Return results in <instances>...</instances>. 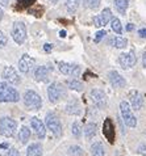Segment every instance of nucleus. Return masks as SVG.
I'll use <instances>...</instances> for the list:
<instances>
[{
    "label": "nucleus",
    "instance_id": "cd10ccee",
    "mask_svg": "<svg viewBox=\"0 0 146 156\" xmlns=\"http://www.w3.org/2000/svg\"><path fill=\"white\" fill-rule=\"evenodd\" d=\"M112 43H113V46L116 47V49H124V47H126L128 41H126V38H122V37L117 36L112 40Z\"/></svg>",
    "mask_w": 146,
    "mask_h": 156
},
{
    "label": "nucleus",
    "instance_id": "c9c22d12",
    "mask_svg": "<svg viewBox=\"0 0 146 156\" xmlns=\"http://www.w3.org/2000/svg\"><path fill=\"white\" fill-rule=\"evenodd\" d=\"M7 156H20V152H19V150H16L15 147H12V148H9V151H8Z\"/></svg>",
    "mask_w": 146,
    "mask_h": 156
},
{
    "label": "nucleus",
    "instance_id": "412c9836",
    "mask_svg": "<svg viewBox=\"0 0 146 156\" xmlns=\"http://www.w3.org/2000/svg\"><path fill=\"white\" fill-rule=\"evenodd\" d=\"M96 123L95 122H89L87 123V126L84 127V136L87 138V139H91L96 135Z\"/></svg>",
    "mask_w": 146,
    "mask_h": 156
},
{
    "label": "nucleus",
    "instance_id": "4468645a",
    "mask_svg": "<svg viewBox=\"0 0 146 156\" xmlns=\"http://www.w3.org/2000/svg\"><path fill=\"white\" fill-rule=\"evenodd\" d=\"M31 125H32V129L34 130V133H36V135L40 138V139H44V138L46 136V127L44 122L37 118V117H33V118L31 119Z\"/></svg>",
    "mask_w": 146,
    "mask_h": 156
},
{
    "label": "nucleus",
    "instance_id": "4be33fe9",
    "mask_svg": "<svg viewBox=\"0 0 146 156\" xmlns=\"http://www.w3.org/2000/svg\"><path fill=\"white\" fill-rule=\"evenodd\" d=\"M19 139H20V142L23 143V144L28 143V140L31 139V130H29L27 126H23V127L20 129V131H19Z\"/></svg>",
    "mask_w": 146,
    "mask_h": 156
},
{
    "label": "nucleus",
    "instance_id": "bb28decb",
    "mask_svg": "<svg viewBox=\"0 0 146 156\" xmlns=\"http://www.w3.org/2000/svg\"><path fill=\"white\" fill-rule=\"evenodd\" d=\"M66 84H67V87H68L70 89L76 90V92H82V90H83V84H82L80 81H78L76 79L67 80V81H66Z\"/></svg>",
    "mask_w": 146,
    "mask_h": 156
},
{
    "label": "nucleus",
    "instance_id": "e433bc0d",
    "mask_svg": "<svg viewBox=\"0 0 146 156\" xmlns=\"http://www.w3.org/2000/svg\"><path fill=\"white\" fill-rule=\"evenodd\" d=\"M138 36H140L141 38H144V40H146V29H145V28L138 30Z\"/></svg>",
    "mask_w": 146,
    "mask_h": 156
},
{
    "label": "nucleus",
    "instance_id": "423d86ee",
    "mask_svg": "<svg viewBox=\"0 0 146 156\" xmlns=\"http://www.w3.org/2000/svg\"><path fill=\"white\" fill-rule=\"evenodd\" d=\"M63 94H65V89H63L61 83H51L48 87V97L50 102L57 104L62 98Z\"/></svg>",
    "mask_w": 146,
    "mask_h": 156
},
{
    "label": "nucleus",
    "instance_id": "20e7f679",
    "mask_svg": "<svg viewBox=\"0 0 146 156\" xmlns=\"http://www.w3.org/2000/svg\"><path fill=\"white\" fill-rule=\"evenodd\" d=\"M120 113H121V118L125 122L126 126L129 127H136L137 126V118L133 114V112L130 109L129 104L126 101H121L120 102Z\"/></svg>",
    "mask_w": 146,
    "mask_h": 156
},
{
    "label": "nucleus",
    "instance_id": "58836bf2",
    "mask_svg": "<svg viewBox=\"0 0 146 156\" xmlns=\"http://www.w3.org/2000/svg\"><path fill=\"white\" fill-rule=\"evenodd\" d=\"M8 147H9L8 143H2V144H0V150H5V148H8Z\"/></svg>",
    "mask_w": 146,
    "mask_h": 156
},
{
    "label": "nucleus",
    "instance_id": "b1692460",
    "mask_svg": "<svg viewBox=\"0 0 146 156\" xmlns=\"http://www.w3.org/2000/svg\"><path fill=\"white\" fill-rule=\"evenodd\" d=\"M128 5H129L128 0H115V7H116V9H117L121 15H125V12H126V9H128Z\"/></svg>",
    "mask_w": 146,
    "mask_h": 156
},
{
    "label": "nucleus",
    "instance_id": "72a5a7b5",
    "mask_svg": "<svg viewBox=\"0 0 146 156\" xmlns=\"http://www.w3.org/2000/svg\"><path fill=\"white\" fill-rule=\"evenodd\" d=\"M105 32H104V30H99V32L96 33V36H95V42H100V40H101V38L103 37H105Z\"/></svg>",
    "mask_w": 146,
    "mask_h": 156
},
{
    "label": "nucleus",
    "instance_id": "f3484780",
    "mask_svg": "<svg viewBox=\"0 0 146 156\" xmlns=\"http://www.w3.org/2000/svg\"><path fill=\"white\" fill-rule=\"evenodd\" d=\"M129 97H130L132 108L136 109V110H140L144 105V96L138 92V90H132V92L129 93Z\"/></svg>",
    "mask_w": 146,
    "mask_h": 156
},
{
    "label": "nucleus",
    "instance_id": "ea45409f",
    "mask_svg": "<svg viewBox=\"0 0 146 156\" xmlns=\"http://www.w3.org/2000/svg\"><path fill=\"white\" fill-rule=\"evenodd\" d=\"M8 3H9V0H0V5L7 7V5H8Z\"/></svg>",
    "mask_w": 146,
    "mask_h": 156
},
{
    "label": "nucleus",
    "instance_id": "393cba45",
    "mask_svg": "<svg viewBox=\"0 0 146 156\" xmlns=\"http://www.w3.org/2000/svg\"><path fill=\"white\" fill-rule=\"evenodd\" d=\"M80 5V0H66V8L70 13H75Z\"/></svg>",
    "mask_w": 146,
    "mask_h": 156
},
{
    "label": "nucleus",
    "instance_id": "2eb2a0df",
    "mask_svg": "<svg viewBox=\"0 0 146 156\" xmlns=\"http://www.w3.org/2000/svg\"><path fill=\"white\" fill-rule=\"evenodd\" d=\"M51 70H53L51 67H46V66L37 67L36 71H34V79L37 81H41V83H46V81H49V75Z\"/></svg>",
    "mask_w": 146,
    "mask_h": 156
},
{
    "label": "nucleus",
    "instance_id": "9b49d317",
    "mask_svg": "<svg viewBox=\"0 0 146 156\" xmlns=\"http://www.w3.org/2000/svg\"><path fill=\"white\" fill-rule=\"evenodd\" d=\"M58 68L63 75L67 76H78L80 72V67L72 63H66V62H58Z\"/></svg>",
    "mask_w": 146,
    "mask_h": 156
},
{
    "label": "nucleus",
    "instance_id": "37998d69",
    "mask_svg": "<svg viewBox=\"0 0 146 156\" xmlns=\"http://www.w3.org/2000/svg\"><path fill=\"white\" fill-rule=\"evenodd\" d=\"M59 37H62V38L66 37V32H65V30H61V32H59Z\"/></svg>",
    "mask_w": 146,
    "mask_h": 156
},
{
    "label": "nucleus",
    "instance_id": "c85d7f7f",
    "mask_svg": "<svg viewBox=\"0 0 146 156\" xmlns=\"http://www.w3.org/2000/svg\"><path fill=\"white\" fill-rule=\"evenodd\" d=\"M68 155L71 156H83V150L79 146H71L68 148Z\"/></svg>",
    "mask_w": 146,
    "mask_h": 156
},
{
    "label": "nucleus",
    "instance_id": "1a4fd4ad",
    "mask_svg": "<svg viewBox=\"0 0 146 156\" xmlns=\"http://www.w3.org/2000/svg\"><path fill=\"white\" fill-rule=\"evenodd\" d=\"M111 20H112V12H111L109 8H104L100 15L93 17V25L96 28H103L108 23H111Z\"/></svg>",
    "mask_w": 146,
    "mask_h": 156
},
{
    "label": "nucleus",
    "instance_id": "c03bdc74",
    "mask_svg": "<svg viewBox=\"0 0 146 156\" xmlns=\"http://www.w3.org/2000/svg\"><path fill=\"white\" fill-rule=\"evenodd\" d=\"M3 16H4V12H3V9H2V8H0V20L3 19Z\"/></svg>",
    "mask_w": 146,
    "mask_h": 156
},
{
    "label": "nucleus",
    "instance_id": "dca6fc26",
    "mask_svg": "<svg viewBox=\"0 0 146 156\" xmlns=\"http://www.w3.org/2000/svg\"><path fill=\"white\" fill-rule=\"evenodd\" d=\"M108 79H109V83L112 84V87H115V88H122V87L126 84L125 79H124V77L120 75L117 71H115V70L109 71Z\"/></svg>",
    "mask_w": 146,
    "mask_h": 156
},
{
    "label": "nucleus",
    "instance_id": "0eeeda50",
    "mask_svg": "<svg viewBox=\"0 0 146 156\" xmlns=\"http://www.w3.org/2000/svg\"><path fill=\"white\" fill-rule=\"evenodd\" d=\"M46 126H48V129L54 134L55 136H59L62 134V123L54 113L46 114Z\"/></svg>",
    "mask_w": 146,
    "mask_h": 156
},
{
    "label": "nucleus",
    "instance_id": "f03ea898",
    "mask_svg": "<svg viewBox=\"0 0 146 156\" xmlns=\"http://www.w3.org/2000/svg\"><path fill=\"white\" fill-rule=\"evenodd\" d=\"M24 105L29 110H38L42 106V100L40 94L32 89H28L24 93Z\"/></svg>",
    "mask_w": 146,
    "mask_h": 156
},
{
    "label": "nucleus",
    "instance_id": "a19ab883",
    "mask_svg": "<svg viewBox=\"0 0 146 156\" xmlns=\"http://www.w3.org/2000/svg\"><path fill=\"white\" fill-rule=\"evenodd\" d=\"M133 29H134V25H133V24H128L126 25V30H128V32H130V30H133Z\"/></svg>",
    "mask_w": 146,
    "mask_h": 156
},
{
    "label": "nucleus",
    "instance_id": "4c0bfd02",
    "mask_svg": "<svg viewBox=\"0 0 146 156\" xmlns=\"http://www.w3.org/2000/svg\"><path fill=\"white\" fill-rule=\"evenodd\" d=\"M51 49H53V45H50V43H45L44 45V50L46 51V53H50Z\"/></svg>",
    "mask_w": 146,
    "mask_h": 156
},
{
    "label": "nucleus",
    "instance_id": "473e14b6",
    "mask_svg": "<svg viewBox=\"0 0 146 156\" xmlns=\"http://www.w3.org/2000/svg\"><path fill=\"white\" fill-rule=\"evenodd\" d=\"M7 41H8L7 40V36L2 32V30H0V49H3V47L7 45Z\"/></svg>",
    "mask_w": 146,
    "mask_h": 156
},
{
    "label": "nucleus",
    "instance_id": "9d476101",
    "mask_svg": "<svg viewBox=\"0 0 146 156\" xmlns=\"http://www.w3.org/2000/svg\"><path fill=\"white\" fill-rule=\"evenodd\" d=\"M136 62H137V58H136V55L133 51L122 53V54H120V57H119V63L124 70H129V68H132L136 64Z\"/></svg>",
    "mask_w": 146,
    "mask_h": 156
},
{
    "label": "nucleus",
    "instance_id": "5701e85b",
    "mask_svg": "<svg viewBox=\"0 0 146 156\" xmlns=\"http://www.w3.org/2000/svg\"><path fill=\"white\" fill-rule=\"evenodd\" d=\"M104 154H105L104 147H103L100 142H95L91 146V155L92 156H104Z\"/></svg>",
    "mask_w": 146,
    "mask_h": 156
},
{
    "label": "nucleus",
    "instance_id": "f704fd0d",
    "mask_svg": "<svg viewBox=\"0 0 146 156\" xmlns=\"http://www.w3.org/2000/svg\"><path fill=\"white\" fill-rule=\"evenodd\" d=\"M137 152H138L141 156H146V144H140Z\"/></svg>",
    "mask_w": 146,
    "mask_h": 156
},
{
    "label": "nucleus",
    "instance_id": "39448f33",
    "mask_svg": "<svg viewBox=\"0 0 146 156\" xmlns=\"http://www.w3.org/2000/svg\"><path fill=\"white\" fill-rule=\"evenodd\" d=\"M12 38L17 45H21L27 40V27L21 21H16L12 27Z\"/></svg>",
    "mask_w": 146,
    "mask_h": 156
},
{
    "label": "nucleus",
    "instance_id": "a878e982",
    "mask_svg": "<svg viewBox=\"0 0 146 156\" xmlns=\"http://www.w3.org/2000/svg\"><path fill=\"white\" fill-rule=\"evenodd\" d=\"M111 28L116 34H121L122 33V25H121V21H120L117 17H112L111 20Z\"/></svg>",
    "mask_w": 146,
    "mask_h": 156
},
{
    "label": "nucleus",
    "instance_id": "6ab92c4d",
    "mask_svg": "<svg viewBox=\"0 0 146 156\" xmlns=\"http://www.w3.org/2000/svg\"><path fill=\"white\" fill-rule=\"evenodd\" d=\"M65 110H66L67 114L78 115V114H80V105H79V102L76 101V100H71V101L66 105Z\"/></svg>",
    "mask_w": 146,
    "mask_h": 156
},
{
    "label": "nucleus",
    "instance_id": "aec40b11",
    "mask_svg": "<svg viewBox=\"0 0 146 156\" xmlns=\"http://www.w3.org/2000/svg\"><path fill=\"white\" fill-rule=\"evenodd\" d=\"M42 155V146L40 143H32L27 150V156H41Z\"/></svg>",
    "mask_w": 146,
    "mask_h": 156
},
{
    "label": "nucleus",
    "instance_id": "79ce46f5",
    "mask_svg": "<svg viewBox=\"0 0 146 156\" xmlns=\"http://www.w3.org/2000/svg\"><path fill=\"white\" fill-rule=\"evenodd\" d=\"M142 63H144V67L146 68V53L142 55Z\"/></svg>",
    "mask_w": 146,
    "mask_h": 156
},
{
    "label": "nucleus",
    "instance_id": "f257e3e1",
    "mask_svg": "<svg viewBox=\"0 0 146 156\" xmlns=\"http://www.w3.org/2000/svg\"><path fill=\"white\" fill-rule=\"evenodd\" d=\"M19 100L20 94L13 87L0 81V102H17Z\"/></svg>",
    "mask_w": 146,
    "mask_h": 156
},
{
    "label": "nucleus",
    "instance_id": "7ed1b4c3",
    "mask_svg": "<svg viewBox=\"0 0 146 156\" xmlns=\"http://www.w3.org/2000/svg\"><path fill=\"white\" fill-rule=\"evenodd\" d=\"M17 129V122L11 117H3L0 119V134L5 138H11L15 135Z\"/></svg>",
    "mask_w": 146,
    "mask_h": 156
},
{
    "label": "nucleus",
    "instance_id": "6e6552de",
    "mask_svg": "<svg viewBox=\"0 0 146 156\" xmlns=\"http://www.w3.org/2000/svg\"><path fill=\"white\" fill-rule=\"evenodd\" d=\"M89 96H91L93 105L96 108H99V109L107 108V104H108V101H107V94L103 92L101 89H92L91 92H89Z\"/></svg>",
    "mask_w": 146,
    "mask_h": 156
},
{
    "label": "nucleus",
    "instance_id": "2f4dec72",
    "mask_svg": "<svg viewBox=\"0 0 146 156\" xmlns=\"http://www.w3.org/2000/svg\"><path fill=\"white\" fill-rule=\"evenodd\" d=\"M36 0H17V4H19L20 8H27L29 7L31 4H33Z\"/></svg>",
    "mask_w": 146,
    "mask_h": 156
},
{
    "label": "nucleus",
    "instance_id": "c756f323",
    "mask_svg": "<svg viewBox=\"0 0 146 156\" xmlns=\"http://www.w3.org/2000/svg\"><path fill=\"white\" fill-rule=\"evenodd\" d=\"M71 133H72V135L76 136V138H79L82 135V126H80V123L78 122V121H75V122L72 123Z\"/></svg>",
    "mask_w": 146,
    "mask_h": 156
},
{
    "label": "nucleus",
    "instance_id": "7c9ffc66",
    "mask_svg": "<svg viewBox=\"0 0 146 156\" xmlns=\"http://www.w3.org/2000/svg\"><path fill=\"white\" fill-rule=\"evenodd\" d=\"M101 0H86V7L89 8V9H96V8L100 5Z\"/></svg>",
    "mask_w": 146,
    "mask_h": 156
},
{
    "label": "nucleus",
    "instance_id": "ddd939ff",
    "mask_svg": "<svg viewBox=\"0 0 146 156\" xmlns=\"http://www.w3.org/2000/svg\"><path fill=\"white\" fill-rule=\"evenodd\" d=\"M34 63H36V60L32 57H29L28 54H24L19 60V70L23 73H28L34 67Z\"/></svg>",
    "mask_w": 146,
    "mask_h": 156
},
{
    "label": "nucleus",
    "instance_id": "f8f14e48",
    "mask_svg": "<svg viewBox=\"0 0 146 156\" xmlns=\"http://www.w3.org/2000/svg\"><path fill=\"white\" fill-rule=\"evenodd\" d=\"M2 77L7 81V83H9V84H19L20 83L19 73H17V71L15 70L13 67H11V66H8V67L4 68V71L2 73Z\"/></svg>",
    "mask_w": 146,
    "mask_h": 156
},
{
    "label": "nucleus",
    "instance_id": "a211bd4d",
    "mask_svg": "<svg viewBox=\"0 0 146 156\" xmlns=\"http://www.w3.org/2000/svg\"><path fill=\"white\" fill-rule=\"evenodd\" d=\"M103 133H104L105 138L108 139L109 143H113L115 139V129H113V123L109 118H107L104 121V125H103Z\"/></svg>",
    "mask_w": 146,
    "mask_h": 156
}]
</instances>
